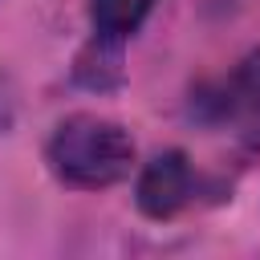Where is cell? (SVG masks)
<instances>
[{
  "instance_id": "6da1fadb",
  "label": "cell",
  "mask_w": 260,
  "mask_h": 260,
  "mask_svg": "<svg viewBox=\"0 0 260 260\" xmlns=\"http://www.w3.org/2000/svg\"><path fill=\"white\" fill-rule=\"evenodd\" d=\"M45 158H49V167L61 183L81 187V191H98V187H114L130 175L134 142L110 118L73 114L53 130Z\"/></svg>"
},
{
  "instance_id": "7a4b0ae2",
  "label": "cell",
  "mask_w": 260,
  "mask_h": 260,
  "mask_svg": "<svg viewBox=\"0 0 260 260\" xmlns=\"http://www.w3.org/2000/svg\"><path fill=\"white\" fill-rule=\"evenodd\" d=\"M191 191H195V175H191V162L183 150H158L142 175H138V211L150 215V219H171L179 215L187 203H191Z\"/></svg>"
},
{
  "instance_id": "3957f363",
  "label": "cell",
  "mask_w": 260,
  "mask_h": 260,
  "mask_svg": "<svg viewBox=\"0 0 260 260\" xmlns=\"http://www.w3.org/2000/svg\"><path fill=\"white\" fill-rule=\"evenodd\" d=\"M215 118L236 122L244 134H260V53H252L211 98Z\"/></svg>"
},
{
  "instance_id": "277c9868",
  "label": "cell",
  "mask_w": 260,
  "mask_h": 260,
  "mask_svg": "<svg viewBox=\"0 0 260 260\" xmlns=\"http://www.w3.org/2000/svg\"><path fill=\"white\" fill-rule=\"evenodd\" d=\"M150 8H154V0H89V20H93L98 37L126 41L130 32H138V24L146 20Z\"/></svg>"
}]
</instances>
